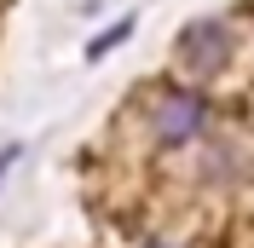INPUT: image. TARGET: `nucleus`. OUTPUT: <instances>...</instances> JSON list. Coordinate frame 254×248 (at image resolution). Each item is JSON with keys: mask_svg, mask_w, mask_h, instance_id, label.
<instances>
[{"mask_svg": "<svg viewBox=\"0 0 254 248\" xmlns=\"http://www.w3.org/2000/svg\"><path fill=\"white\" fill-rule=\"evenodd\" d=\"M202 127H208V98L190 93V87H174V93H162L150 104V133L162 144H190Z\"/></svg>", "mask_w": 254, "mask_h": 248, "instance_id": "f257e3e1", "label": "nucleus"}, {"mask_svg": "<svg viewBox=\"0 0 254 248\" xmlns=\"http://www.w3.org/2000/svg\"><path fill=\"white\" fill-rule=\"evenodd\" d=\"M225 41H231V35H225V23H196V29L185 35L179 58H185L190 69H202V75H208V69H220V63H225V52H231Z\"/></svg>", "mask_w": 254, "mask_h": 248, "instance_id": "f03ea898", "label": "nucleus"}]
</instances>
